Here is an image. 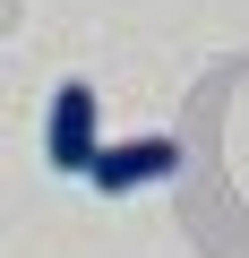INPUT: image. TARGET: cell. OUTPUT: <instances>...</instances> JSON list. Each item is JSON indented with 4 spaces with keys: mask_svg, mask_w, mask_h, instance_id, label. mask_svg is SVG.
<instances>
[{
    "mask_svg": "<svg viewBox=\"0 0 249 258\" xmlns=\"http://www.w3.org/2000/svg\"><path fill=\"white\" fill-rule=\"evenodd\" d=\"M172 172H181V147H172V138H120V147H95V164H86V181H95L103 198L155 189V181H172Z\"/></svg>",
    "mask_w": 249,
    "mask_h": 258,
    "instance_id": "obj_1",
    "label": "cell"
},
{
    "mask_svg": "<svg viewBox=\"0 0 249 258\" xmlns=\"http://www.w3.org/2000/svg\"><path fill=\"white\" fill-rule=\"evenodd\" d=\"M103 147V129H95V86H60L52 95V120H43V164L52 172H86Z\"/></svg>",
    "mask_w": 249,
    "mask_h": 258,
    "instance_id": "obj_2",
    "label": "cell"
}]
</instances>
